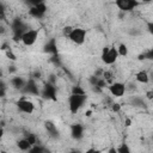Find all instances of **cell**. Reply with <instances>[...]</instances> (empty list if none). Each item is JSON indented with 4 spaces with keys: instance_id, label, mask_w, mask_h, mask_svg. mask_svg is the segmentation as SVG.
<instances>
[{
    "instance_id": "cell-1",
    "label": "cell",
    "mask_w": 153,
    "mask_h": 153,
    "mask_svg": "<svg viewBox=\"0 0 153 153\" xmlns=\"http://www.w3.org/2000/svg\"><path fill=\"white\" fill-rule=\"evenodd\" d=\"M86 102V96H80V94H71L68 98V106L69 111L72 114H76L80 108L84 105Z\"/></svg>"
},
{
    "instance_id": "cell-2",
    "label": "cell",
    "mask_w": 153,
    "mask_h": 153,
    "mask_svg": "<svg viewBox=\"0 0 153 153\" xmlns=\"http://www.w3.org/2000/svg\"><path fill=\"white\" fill-rule=\"evenodd\" d=\"M100 57H102V61L105 65H112V63L116 62V60L118 57L117 49L115 47H105V48H103Z\"/></svg>"
},
{
    "instance_id": "cell-3",
    "label": "cell",
    "mask_w": 153,
    "mask_h": 153,
    "mask_svg": "<svg viewBox=\"0 0 153 153\" xmlns=\"http://www.w3.org/2000/svg\"><path fill=\"white\" fill-rule=\"evenodd\" d=\"M86 33H87L86 30L82 29V27H73V30H72V32L69 33L68 38H69L74 44L80 45V44H82V43L85 42V39H86Z\"/></svg>"
},
{
    "instance_id": "cell-4",
    "label": "cell",
    "mask_w": 153,
    "mask_h": 153,
    "mask_svg": "<svg viewBox=\"0 0 153 153\" xmlns=\"http://www.w3.org/2000/svg\"><path fill=\"white\" fill-rule=\"evenodd\" d=\"M115 5L122 12H128V11H133L135 7H137L140 5V2L137 0H116Z\"/></svg>"
},
{
    "instance_id": "cell-5",
    "label": "cell",
    "mask_w": 153,
    "mask_h": 153,
    "mask_svg": "<svg viewBox=\"0 0 153 153\" xmlns=\"http://www.w3.org/2000/svg\"><path fill=\"white\" fill-rule=\"evenodd\" d=\"M47 10H48V7H47L45 2L42 0V1L38 2L37 5L30 7V10H29V14H30L31 17H33V18H42V17L45 14Z\"/></svg>"
},
{
    "instance_id": "cell-6",
    "label": "cell",
    "mask_w": 153,
    "mask_h": 153,
    "mask_svg": "<svg viewBox=\"0 0 153 153\" xmlns=\"http://www.w3.org/2000/svg\"><path fill=\"white\" fill-rule=\"evenodd\" d=\"M38 38V30H35V29H30V30H26L23 36H22V42L24 45H32Z\"/></svg>"
},
{
    "instance_id": "cell-7",
    "label": "cell",
    "mask_w": 153,
    "mask_h": 153,
    "mask_svg": "<svg viewBox=\"0 0 153 153\" xmlns=\"http://www.w3.org/2000/svg\"><path fill=\"white\" fill-rule=\"evenodd\" d=\"M16 105H17L18 110H19L20 112H24V114H29V115H30V114H32L33 110H35V104H33L31 100L25 99V98L19 99V100L16 103Z\"/></svg>"
},
{
    "instance_id": "cell-8",
    "label": "cell",
    "mask_w": 153,
    "mask_h": 153,
    "mask_svg": "<svg viewBox=\"0 0 153 153\" xmlns=\"http://www.w3.org/2000/svg\"><path fill=\"white\" fill-rule=\"evenodd\" d=\"M41 94L45 98V99H50V100H56V87L51 84V82H47L43 86V90L41 91Z\"/></svg>"
},
{
    "instance_id": "cell-9",
    "label": "cell",
    "mask_w": 153,
    "mask_h": 153,
    "mask_svg": "<svg viewBox=\"0 0 153 153\" xmlns=\"http://www.w3.org/2000/svg\"><path fill=\"white\" fill-rule=\"evenodd\" d=\"M24 93L26 94H32V96H38L41 93L38 86H37V82L33 80V79H29L26 82H25V86L23 87L22 90Z\"/></svg>"
},
{
    "instance_id": "cell-10",
    "label": "cell",
    "mask_w": 153,
    "mask_h": 153,
    "mask_svg": "<svg viewBox=\"0 0 153 153\" xmlns=\"http://www.w3.org/2000/svg\"><path fill=\"white\" fill-rule=\"evenodd\" d=\"M109 91H110V93H111L114 97L120 98V97H122V96L124 94V92H126V85L122 84V82H118V81L112 82V84L109 86Z\"/></svg>"
},
{
    "instance_id": "cell-11",
    "label": "cell",
    "mask_w": 153,
    "mask_h": 153,
    "mask_svg": "<svg viewBox=\"0 0 153 153\" xmlns=\"http://www.w3.org/2000/svg\"><path fill=\"white\" fill-rule=\"evenodd\" d=\"M71 136L74 140H80L84 136V127L79 123L72 124L71 126Z\"/></svg>"
},
{
    "instance_id": "cell-12",
    "label": "cell",
    "mask_w": 153,
    "mask_h": 153,
    "mask_svg": "<svg viewBox=\"0 0 153 153\" xmlns=\"http://www.w3.org/2000/svg\"><path fill=\"white\" fill-rule=\"evenodd\" d=\"M44 51L51 55H57V47H56V42L55 39H50L45 45H44Z\"/></svg>"
},
{
    "instance_id": "cell-13",
    "label": "cell",
    "mask_w": 153,
    "mask_h": 153,
    "mask_svg": "<svg viewBox=\"0 0 153 153\" xmlns=\"http://www.w3.org/2000/svg\"><path fill=\"white\" fill-rule=\"evenodd\" d=\"M25 80L22 78V76H13L11 79V85L13 88L16 90H23V87L25 86Z\"/></svg>"
},
{
    "instance_id": "cell-14",
    "label": "cell",
    "mask_w": 153,
    "mask_h": 153,
    "mask_svg": "<svg viewBox=\"0 0 153 153\" xmlns=\"http://www.w3.org/2000/svg\"><path fill=\"white\" fill-rule=\"evenodd\" d=\"M44 127H45V129H47V131L49 133L50 136H53V137H59V130H57L56 126H55L53 122L47 121V122L44 123Z\"/></svg>"
},
{
    "instance_id": "cell-15",
    "label": "cell",
    "mask_w": 153,
    "mask_h": 153,
    "mask_svg": "<svg viewBox=\"0 0 153 153\" xmlns=\"http://www.w3.org/2000/svg\"><path fill=\"white\" fill-rule=\"evenodd\" d=\"M135 79L137 82H141V84H147L149 81V75L146 71H140L135 74Z\"/></svg>"
},
{
    "instance_id": "cell-16",
    "label": "cell",
    "mask_w": 153,
    "mask_h": 153,
    "mask_svg": "<svg viewBox=\"0 0 153 153\" xmlns=\"http://www.w3.org/2000/svg\"><path fill=\"white\" fill-rule=\"evenodd\" d=\"M24 139L31 145V146H35V145H39V142L37 141V136L32 133H25V136Z\"/></svg>"
},
{
    "instance_id": "cell-17",
    "label": "cell",
    "mask_w": 153,
    "mask_h": 153,
    "mask_svg": "<svg viewBox=\"0 0 153 153\" xmlns=\"http://www.w3.org/2000/svg\"><path fill=\"white\" fill-rule=\"evenodd\" d=\"M17 147H18L20 151H29V149L31 148V145L23 137V139H20V140L17 141Z\"/></svg>"
},
{
    "instance_id": "cell-18",
    "label": "cell",
    "mask_w": 153,
    "mask_h": 153,
    "mask_svg": "<svg viewBox=\"0 0 153 153\" xmlns=\"http://www.w3.org/2000/svg\"><path fill=\"white\" fill-rule=\"evenodd\" d=\"M117 54H118V56H127L128 55V47L126 45V44H123V43H121L117 48Z\"/></svg>"
},
{
    "instance_id": "cell-19",
    "label": "cell",
    "mask_w": 153,
    "mask_h": 153,
    "mask_svg": "<svg viewBox=\"0 0 153 153\" xmlns=\"http://www.w3.org/2000/svg\"><path fill=\"white\" fill-rule=\"evenodd\" d=\"M27 152L29 153H45V149L41 145H35V146H31V148Z\"/></svg>"
},
{
    "instance_id": "cell-20",
    "label": "cell",
    "mask_w": 153,
    "mask_h": 153,
    "mask_svg": "<svg viewBox=\"0 0 153 153\" xmlns=\"http://www.w3.org/2000/svg\"><path fill=\"white\" fill-rule=\"evenodd\" d=\"M116 149H117V153H131L129 146L126 142H122L118 147H116Z\"/></svg>"
},
{
    "instance_id": "cell-21",
    "label": "cell",
    "mask_w": 153,
    "mask_h": 153,
    "mask_svg": "<svg viewBox=\"0 0 153 153\" xmlns=\"http://www.w3.org/2000/svg\"><path fill=\"white\" fill-rule=\"evenodd\" d=\"M72 94H80V96H86V93H85V90H84L81 86H79V85H75V86H73V87H72Z\"/></svg>"
},
{
    "instance_id": "cell-22",
    "label": "cell",
    "mask_w": 153,
    "mask_h": 153,
    "mask_svg": "<svg viewBox=\"0 0 153 153\" xmlns=\"http://www.w3.org/2000/svg\"><path fill=\"white\" fill-rule=\"evenodd\" d=\"M103 79L106 81V84L110 82V81L112 80V73H111L110 71H104V72H103Z\"/></svg>"
},
{
    "instance_id": "cell-23",
    "label": "cell",
    "mask_w": 153,
    "mask_h": 153,
    "mask_svg": "<svg viewBox=\"0 0 153 153\" xmlns=\"http://www.w3.org/2000/svg\"><path fill=\"white\" fill-rule=\"evenodd\" d=\"M5 54H6V56L10 59V60H12V61H16L17 60V56H16V54L11 50V49H7V50H5Z\"/></svg>"
},
{
    "instance_id": "cell-24",
    "label": "cell",
    "mask_w": 153,
    "mask_h": 153,
    "mask_svg": "<svg viewBox=\"0 0 153 153\" xmlns=\"http://www.w3.org/2000/svg\"><path fill=\"white\" fill-rule=\"evenodd\" d=\"M6 19V13H5V6L2 2H0V20Z\"/></svg>"
},
{
    "instance_id": "cell-25",
    "label": "cell",
    "mask_w": 153,
    "mask_h": 153,
    "mask_svg": "<svg viewBox=\"0 0 153 153\" xmlns=\"http://www.w3.org/2000/svg\"><path fill=\"white\" fill-rule=\"evenodd\" d=\"M72 30H73V27H72V26H65V27H63V30H62L63 36L68 38V36H69V33L72 32Z\"/></svg>"
},
{
    "instance_id": "cell-26",
    "label": "cell",
    "mask_w": 153,
    "mask_h": 153,
    "mask_svg": "<svg viewBox=\"0 0 153 153\" xmlns=\"http://www.w3.org/2000/svg\"><path fill=\"white\" fill-rule=\"evenodd\" d=\"M142 56H143L145 60H146V59L152 60V59H153V50L151 49V50H148V51H146V53H142Z\"/></svg>"
},
{
    "instance_id": "cell-27",
    "label": "cell",
    "mask_w": 153,
    "mask_h": 153,
    "mask_svg": "<svg viewBox=\"0 0 153 153\" xmlns=\"http://www.w3.org/2000/svg\"><path fill=\"white\" fill-rule=\"evenodd\" d=\"M98 79H99V76H96V75H91V76H90V79H88V81H90V84H91L92 86H96V84H97Z\"/></svg>"
},
{
    "instance_id": "cell-28",
    "label": "cell",
    "mask_w": 153,
    "mask_h": 153,
    "mask_svg": "<svg viewBox=\"0 0 153 153\" xmlns=\"http://www.w3.org/2000/svg\"><path fill=\"white\" fill-rule=\"evenodd\" d=\"M111 109H112V111L118 112V111L121 110V105H120L118 103H112V104H111Z\"/></svg>"
},
{
    "instance_id": "cell-29",
    "label": "cell",
    "mask_w": 153,
    "mask_h": 153,
    "mask_svg": "<svg viewBox=\"0 0 153 153\" xmlns=\"http://www.w3.org/2000/svg\"><path fill=\"white\" fill-rule=\"evenodd\" d=\"M84 153H100V151L99 149H96V148H88Z\"/></svg>"
},
{
    "instance_id": "cell-30",
    "label": "cell",
    "mask_w": 153,
    "mask_h": 153,
    "mask_svg": "<svg viewBox=\"0 0 153 153\" xmlns=\"http://www.w3.org/2000/svg\"><path fill=\"white\" fill-rule=\"evenodd\" d=\"M124 126H126V127H130V126H131V120L127 117V118L124 120Z\"/></svg>"
},
{
    "instance_id": "cell-31",
    "label": "cell",
    "mask_w": 153,
    "mask_h": 153,
    "mask_svg": "<svg viewBox=\"0 0 153 153\" xmlns=\"http://www.w3.org/2000/svg\"><path fill=\"white\" fill-rule=\"evenodd\" d=\"M146 97H147V99H152L153 98V91H147V93H146Z\"/></svg>"
},
{
    "instance_id": "cell-32",
    "label": "cell",
    "mask_w": 153,
    "mask_h": 153,
    "mask_svg": "<svg viewBox=\"0 0 153 153\" xmlns=\"http://www.w3.org/2000/svg\"><path fill=\"white\" fill-rule=\"evenodd\" d=\"M148 31H149L151 33L153 32V23H152V22H149V23H148Z\"/></svg>"
},
{
    "instance_id": "cell-33",
    "label": "cell",
    "mask_w": 153,
    "mask_h": 153,
    "mask_svg": "<svg viewBox=\"0 0 153 153\" xmlns=\"http://www.w3.org/2000/svg\"><path fill=\"white\" fill-rule=\"evenodd\" d=\"M1 88H5V90H6V84L4 82L2 79H0V90H1Z\"/></svg>"
},
{
    "instance_id": "cell-34",
    "label": "cell",
    "mask_w": 153,
    "mask_h": 153,
    "mask_svg": "<svg viewBox=\"0 0 153 153\" xmlns=\"http://www.w3.org/2000/svg\"><path fill=\"white\" fill-rule=\"evenodd\" d=\"M108 153H117L116 147H110V148H109V151H108Z\"/></svg>"
},
{
    "instance_id": "cell-35",
    "label": "cell",
    "mask_w": 153,
    "mask_h": 153,
    "mask_svg": "<svg viewBox=\"0 0 153 153\" xmlns=\"http://www.w3.org/2000/svg\"><path fill=\"white\" fill-rule=\"evenodd\" d=\"M2 136H4V128L0 126V139H2Z\"/></svg>"
},
{
    "instance_id": "cell-36",
    "label": "cell",
    "mask_w": 153,
    "mask_h": 153,
    "mask_svg": "<svg viewBox=\"0 0 153 153\" xmlns=\"http://www.w3.org/2000/svg\"><path fill=\"white\" fill-rule=\"evenodd\" d=\"M85 115H86V116H87V117H90V116H91V115H92V111H91V110H87V111H86V112H85Z\"/></svg>"
},
{
    "instance_id": "cell-37",
    "label": "cell",
    "mask_w": 153,
    "mask_h": 153,
    "mask_svg": "<svg viewBox=\"0 0 153 153\" xmlns=\"http://www.w3.org/2000/svg\"><path fill=\"white\" fill-rule=\"evenodd\" d=\"M8 71H10V72H16V68H14V66H11V68H8Z\"/></svg>"
},
{
    "instance_id": "cell-38",
    "label": "cell",
    "mask_w": 153,
    "mask_h": 153,
    "mask_svg": "<svg viewBox=\"0 0 153 153\" xmlns=\"http://www.w3.org/2000/svg\"><path fill=\"white\" fill-rule=\"evenodd\" d=\"M4 31H5V27L4 26H0V33H2Z\"/></svg>"
},
{
    "instance_id": "cell-39",
    "label": "cell",
    "mask_w": 153,
    "mask_h": 153,
    "mask_svg": "<svg viewBox=\"0 0 153 153\" xmlns=\"http://www.w3.org/2000/svg\"><path fill=\"white\" fill-rule=\"evenodd\" d=\"M69 153H81V152L80 151H71Z\"/></svg>"
},
{
    "instance_id": "cell-40",
    "label": "cell",
    "mask_w": 153,
    "mask_h": 153,
    "mask_svg": "<svg viewBox=\"0 0 153 153\" xmlns=\"http://www.w3.org/2000/svg\"><path fill=\"white\" fill-rule=\"evenodd\" d=\"M1 76H2V71L0 69V79H1Z\"/></svg>"
}]
</instances>
